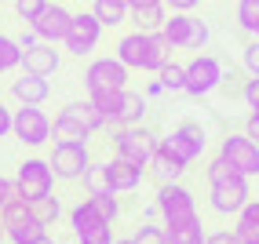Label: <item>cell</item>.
<instances>
[{
    "label": "cell",
    "mask_w": 259,
    "mask_h": 244,
    "mask_svg": "<svg viewBox=\"0 0 259 244\" xmlns=\"http://www.w3.org/2000/svg\"><path fill=\"white\" fill-rule=\"evenodd\" d=\"M204 175H208V204H212V212H215V215H237L241 208L252 201L248 175H237L234 168H227L219 153L208 161Z\"/></svg>",
    "instance_id": "1"
},
{
    "label": "cell",
    "mask_w": 259,
    "mask_h": 244,
    "mask_svg": "<svg viewBox=\"0 0 259 244\" xmlns=\"http://www.w3.org/2000/svg\"><path fill=\"white\" fill-rule=\"evenodd\" d=\"M117 59L124 62L132 73H157V69L171 59V44L164 40V33H143L132 29L117 40Z\"/></svg>",
    "instance_id": "2"
},
{
    "label": "cell",
    "mask_w": 259,
    "mask_h": 244,
    "mask_svg": "<svg viewBox=\"0 0 259 244\" xmlns=\"http://www.w3.org/2000/svg\"><path fill=\"white\" fill-rule=\"evenodd\" d=\"M110 128V120L95 110V102H66L51 120V138L55 142H88L92 135Z\"/></svg>",
    "instance_id": "3"
},
{
    "label": "cell",
    "mask_w": 259,
    "mask_h": 244,
    "mask_svg": "<svg viewBox=\"0 0 259 244\" xmlns=\"http://www.w3.org/2000/svg\"><path fill=\"white\" fill-rule=\"evenodd\" d=\"M161 33H164V40L171 47H183V51H204V44L212 40L208 22L197 19L194 11H171Z\"/></svg>",
    "instance_id": "4"
},
{
    "label": "cell",
    "mask_w": 259,
    "mask_h": 244,
    "mask_svg": "<svg viewBox=\"0 0 259 244\" xmlns=\"http://www.w3.org/2000/svg\"><path fill=\"white\" fill-rule=\"evenodd\" d=\"M223 84H227V66H223L215 55H197L186 62V84H183V91L190 99H204V95H212L219 91Z\"/></svg>",
    "instance_id": "5"
},
{
    "label": "cell",
    "mask_w": 259,
    "mask_h": 244,
    "mask_svg": "<svg viewBox=\"0 0 259 244\" xmlns=\"http://www.w3.org/2000/svg\"><path fill=\"white\" fill-rule=\"evenodd\" d=\"M161 135L150 131L146 124H128V128H113V157H128L135 164H150V157L157 153Z\"/></svg>",
    "instance_id": "6"
},
{
    "label": "cell",
    "mask_w": 259,
    "mask_h": 244,
    "mask_svg": "<svg viewBox=\"0 0 259 244\" xmlns=\"http://www.w3.org/2000/svg\"><path fill=\"white\" fill-rule=\"evenodd\" d=\"M132 80V69L120 62L117 55H102V59H92L84 66V88L88 95H99V91H124Z\"/></svg>",
    "instance_id": "7"
},
{
    "label": "cell",
    "mask_w": 259,
    "mask_h": 244,
    "mask_svg": "<svg viewBox=\"0 0 259 244\" xmlns=\"http://www.w3.org/2000/svg\"><path fill=\"white\" fill-rule=\"evenodd\" d=\"M153 208H157V215L164 219V226H176V222H190V219H197V197H194V189H186L183 182L157 186Z\"/></svg>",
    "instance_id": "8"
},
{
    "label": "cell",
    "mask_w": 259,
    "mask_h": 244,
    "mask_svg": "<svg viewBox=\"0 0 259 244\" xmlns=\"http://www.w3.org/2000/svg\"><path fill=\"white\" fill-rule=\"evenodd\" d=\"M0 226H4V237L11 244H29L40 233H48V226H40L37 219H33L29 201H22V197H11L4 208H0Z\"/></svg>",
    "instance_id": "9"
},
{
    "label": "cell",
    "mask_w": 259,
    "mask_h": 244,
    "mask_svg": "<svg viewBox=\"0 0 259 244\" xmlns=\"http://www.w3.org/2000/svg\"><path fill=\"white\" fill-rule=\"evenodd\" d=\"M15 189L22 201H40L48 193H55V171H51L48 157H26L15 175Z\"/></svg>",
    "instance_id": "10"
},
{
    "label": "cell",
    "mask_w": 259,
    "mask_h": 244,
    "mask_svg": "<svg viewBox=\"0 0 259 244\" xmlns=\"http://www.w3.org/2000/svg\"><path fill=\"white\" fill-rule=\"evenodd\" d=\"M48 164L55 171V179L80 182L84 171L92 168V150H88V142H55L48 153Z\"/></svg>",
    "instance_id": "11"
},
{
    "label": "cell",
    "mask_w": 259,
    "mask_h": 244,
    "mask_svg": "<svg viewBox=\"0 0 259 244\" xmlns=\"http://www.w3.org/2000/svg\"><path fill=\"white\" fill-rule=\"evenodd\" d=\"M161 146H164L171 157H179V161L190 168L194 161H201V153H204V146H208V138H204V128L197 124V120H179V124L161 138Z\"/></svg>",
    "instance_id": "12"
},
{
    "label": "cell",
    "mask_w": 259,
    "mask_h": 244,
    "mask_svg": "<svg viewBox=\"0 0 259 244\" xmlns=\"http://www.w3.org/2000/svg\"><path fill=\"white\" fill-rule=\"evenodd\" d=\"M219 157H223V164L234 168L237 175H248L255 179L259 175V142H252V138L241 131V135H223L219 138Z\"/></svg>",
    "instance_id": "13"
},
{
    "label": "cell",
    "mask_w": 259,
    "mask_h": 244,
    "mask_svg": "<svg viewBox=\"0 0 259 244\" xmlns=\"http://www.w3.org/2000/svg\"><path fill=\"white\" fill-rule=\"evenodd\" d=\"M102 33H106V26L95 19V11H73V22H70V33H66L62 47L70 51V55H77V59H88L99 47Z\"/></svg>",
    "instance_id": "14"
},
{
    "label": "cell",
    "mask_w": 259,
    "mask_h": 244,
    "mask_svg": "<svg viewBox=\"0 0 259 244\" xmlns=\"http://www.w3.org/2000/svg\"><path fill=\"white\" fill-rule=\"evenodd\" d=\"M11 135L19 138L22 146H48L51 142V117L40 106H19L11 117Z\"/></svg>",
    "instance_id": "15"
},
{
    "label": "cell",
    "mask_w": 259,
    "mask_h": 244,
    "mask_svg": "<svg viewBox=\"0 0 259 244\" xmlns=\"http://www.w3.org/2000/svg\"><path fill=\"white\" fill-rule=\"evenodd\" d=\"M70 22H73V11L66 8V4H51V0H48V8L40 11V19L33 22V29H37L40 40H48V44H62L66 33H70Z\"/></svg>",
    "instance_id": "16"
},
{
    "label": "cell",
    "mask_w": 259,
    "mask_h": 244,
    "mask_svg": "<svg viewBox=\"0 0 259 244\" xmlns=\"http://www.w3.org/2000/svg\"><path fill=\"white\" fill-rule=\"evenodd\" d=\"M59 66H62V51L59 44H33L29 51H22V73H33V77H51V73H59Z\"/></svg>",
    "instance_id": "17"
},
{
    "label": "cell",
    "mask_w": 259,
    "mask_h": 244,
    "mask_svg": "<svg viewBox=\"0 0 259 244\" xmlns=\"http://www.w3.org/2000/svg\"><path fill=\"white\" fill-rule=\"evenodd\" d=\"M51 95V84L48 77H33V73H19L11 80V99L19 106H44Z\"/></svg>",
    "instance_id": "18"
},
{
    "label": "cell",
    "mask_w": 259,
    "mask_h": 244,
    "mask_svg": "<svg viewBox=\"0 0 259 244\" xmlns=\"http://www.w3.org/2000/svg\"><path fill=\"white\" fill-rule=\"evenodd\" d=\"M106 171H110V186L117 189V193H132V189H139L146 168L128 161V157H113V161H106Z\"/></svg>",
    "instance_id": "19"
},
{
    "label": "cell",
    "mask_w": 259,
    "mask_h": 244,
    "mask_svg": "<svg viewBox=\"0 0 259 244\" xmlns=\"http://www.w3.org/2000/svg\"><path fill=\"white\" fill-rule=\"evenodd\" d=\"M146 110H150V99H146L143 91H132V88H124V91H120V106H117V113H113V120H110V128L143 124Z\"/></svg>",
    "instance_id": "20"
},
{
    "label": "cell",
    "mask_w": 259,
    "mask_h": 244,
    "mask_svg": "<svg viewBox=\"0 0 259 244\" xmlns=\"http://www.w3.org/2000/svg\"><path fill=\"white\" fill-rule=\"evenodd\" d=\"M183 171H186V164L179 161V157H171L164 146H157V153H153V157H150V164H146V175L157 182V186L179 182V179H183Z\"/></svg>",
    "instance_id": "21"
},
{
    "label": "cell",
    "mask_w": 259,
    "mask_h": 244,
    "mask_svg": "<svg viewBox=\"0 0 259 244\" xmlns=\"http://www.w3.org/2000/svg\"><path fill=\"white\" fill-rule=\"evenodd\" d=\"M234 233L241 244H259V201H248L241 212L234 215Z\"/></svg>",
    "instance_id": "22"
},
{
    "label": "cell",
    "mask_w": 259,
    "mask_h": 244,
    "mask_svg": "<svg viewBox=\"0 0 259 244\" xmlns=\"http://www.w3.org/2000/svg\"><path fill=\"white\" fill-rule=\"evenodd\" d=\"M92 11H95V19H99L102 26H106V29L124 26V22H128V15H132L128 0H95V4H92Z\"/></svg>",
    "instance_id": "23"
},
{
    "label": "cell",
    "mask_w": 259,
    "mask_h": 244,
    "mask_svg": "<svg viewBox=\"0 0 259 244\" xmlns=\"http://www.w3.org/2000/svg\"><path fill=\"white\" fill-rule=\"evenodd\" d=\"M164 237H168V244H204L208 240V230L201 226V219H190V222L164 226Z\"/></svg>",
    "instance_id": "24"
},
{
    "label": "cell",
    "mask_w": 259,
    "mask_h": 244,
    "mask_svg": "<svg viewBox=\"0 0 259 244\" xmlns=\"http://www.w3.org/2000/svg\"><path fill=\"white\" fill-rule=\"evenodd\" d=\"M128 22L135 29H143V33H161L164 22H168V8L164 4H153V8H135L128 15Z\"/></svg>",
    "instance_id": "25"
},
{
    "label": "cell",
    "mask_w": 259,
    "mask_h": 244,
    "mask_svg": "<svg viewBox=\"0 0 259 244\" xmlns=\"http://www.w3.org/2000/svg\"><path fill=\"white\" fill-rule=\"evenodd\" d=\"M84 189H88V197H102V193H117V189L110 186V171H106V164H95L92 161V168L84 171Z\"/></svg>",
    "instance_id": "26"
},
{
    "label": "cell",
    "mask_w": 259,
    "mask_h": 244,
    "mask_svg": "<svg viewBox=\"0 0 259 244\" xmlns=\"http://www.w3.org/2000/svg\"><path fill=\"white\" fill-rule=\"evenodd\" d=\"M29 212H33V219H37L40 226H55L59 215H62V201L55 193H48L40 201H29Z\"/></svg>",
    "instance_id": "27"
},
{
    "label": "cell",
    "mask_w": 259,
    "mask_h": 244,
    "mask_svg": "<svg viewBox=\"0 0 259 244\" xmlns=\"http://www.w3.org/2000/svg\"><path fill=\"white\" fill-rule=\"evenodd\" d=\"M22 66V47L15 37H8V33H0V77L15 73V69Z\"/></svg>",
    "instance_id": "28"
},
{
    "label": "cell",
    "mask_w": 259,
    "mask_h": 244,
    "mask_svg": "<svg viewBox=\"0 0 259 244\" xmlns=\"http://www.w3.org/2000/svg\"><path fill=\"white\" fill-rule=\"evenodd\" d=\"M234 19H237V29L241 33L255 37V33H259V0H237Z\"/></svg>",
    "instance_id": "29"
},
{
    "label": "cell",
    "mask_w": 259,
    "mask_h": 244,
    "mask_svg": "<svg viewBox=\"0 0 259 244\" xmlns=\"http://www.w3.org/2000/svg\"><path fill=\"white\" fill-rule=\"evenodd\" d=\"M157 80H161V88H164V91H171V95L183 91V84H186V66L168 59V62L157 69Z\"/></svg>",
    "instance_id": "30"
},
{
    "label": "cell",
    "mask_w": 259,
    "mask_h": 244,
    "mask_svg": "<svg viewBox=\"0 0 259 244\" xmlns=\"http://www.w3.org/2000/svg\"><path fill=\"white\" fill-rule=\"evenodd\" d=\"M77 237V244H113L117 237H113V222H99V226H92V230H80V233H73Z\"/></svg>",
    "instance_id": "31"
},
{
    "label": "cell",
    "mask_w": 259,
    "mask_h": 244,
    "mask_svg": "<svg viewBox=\"0 0 259 244\" xmlns=\"http://www.w3.org/2000/svg\"><path fill=\"white\" fill-rule=\"evenodd\" d=\"M11 8H15V15H19L26 26H33L40 19V11L48 8V0H11Z\"/></svg>",
    "instance_id": "32"
},
{
    "label": "cell",
    "mask_w": 259,
    "mask_h": 244,
    "mask_svg": "<svg viewBox=\"0 0 259 244\" xmlns=\"http://www.w3.org/2000/svg\"><path fill=\"white\" fill-rule=\"evenodd\" d=\"M92 204H95V212L106 219V222H117V215H120V201H117V193H102V197H88Z\"/></svg>",
    "instance_id": "33"
},
{
    "label": "cell",
    "mask_w": 259,
    "mask_h": 244,
    "mask_svg": "<svg viewBox=\"0 0 259 244\" xmlns=\"http://www.w3.org/2000/svg\"><path fill=\"white\" fill-rule=\"evenodd\" d=\"M135 237V244H168V237H164V226H153V222H143L139 230L132 233Z\"/></svg>",
    "instance_id": "34"
},
{
    "label": "cell",
    "mask_w": 259,
    "mask_h": 244,
    "mask_svg": "<svg viewBox=\"0 0 259 244\" xmlns=\"http://www.w3.org/2000/svg\"><path fill=\"white\" fill-rule=\"evenodd\" d=\"M241 62H245L248 77H259V37H252L245 44V51H241Z\"/></svg>",
    "instance_id": "35"
},
{
    "label": "cell",
    "mask_w": 259,
    "mask_h": 244,
    "mask_svg": "<svg viewBox=\"0 0 259 244\" xmlns=\"http://www.w3.org/2000/svg\"><path fill=\"white\" fill-rule=\"evenodd\" d=\"M241 99H245V106H248V110L259 106V77H248L245 84H241Z\"/></svg>",
    "instance_id": "36"
},
{
    "label": "cell",
    "mask_w": 259,
    "mask_h": 244,
    "mask_svg": "<svg viewBox=\"0 0 259 244\" xmlns=\"http://www.w3.org/2000/svg\"><path fill=\"white\" fill-rule=\"evenodd\" d=\"M15 40H19V47H22V51H29L33 44H40V37H37V29H33V26H26V29H22Z\"/></svg>",
    "instance_id": "37"
},
{
    "label": "cell",
    "mask_w": 259,
    "mask_h": 244,
    "mask_svg": "<svg viewBox=\"0 0 259 244\" xmlns=\"http://www.w3.org/2000/svg\"><path fill=\"white\" fill-rule=\"evenodd\" d=\"M11 197H19V189H15V179H4V175H0V208H4Z\"/></svg>",
    "instance_id": "38"
},
{
    "label": "cell",
    "mask_w": 259,
    "mask_h": 244,
    "mask_svg": "<svg viewBox=\"0 0 259 244\" xmlns=\"http://www.w3.org/2000/svg\"><path fill=\"white\" fill-rule=\"evenodd\" d=\"M11 117H15V110H8L4 102H0V138L11 135Z\"/></svg>",
    "instance_id": "39"
},
{
    "label": "cell",
    "mask_w": 259,
    "mask_h": 244,
    "mask_svg": "<svg viewBox=\"0 0 259 244\" xmlns=\"http://www.w3.org/2000/svg\"><path fill=\"white\" fill-rule=\"evenodd\" d=\"M197 4L201 0H164V8H171V11H197Z\"/></svg>",
    "instance_id": "40"
},
{
    "label": "cell",
    "mask_w": 259,
    "mask_h": 244,
    "mask_svg": "<svg viewBox=\"0 0 259 244\" xmlns=\"http://www.w3.org/2000/svg\"><path fill=\"white\" fill-rule=\"evenodd\" d=\"M245 135L252 138V142H259V113H248V120H245Z\"/></svg>",
    "instance_id": "41"
},
{
    "label": "cell",
    "mask_w": 259,
    "mask_h": 244,
    "mask_svg": "<svg viewBox=\"0 0 259 244\" xmlns=\"http://www.w3.org/2000/svg\"><path fill=\"white\" fill-rule=\"evenodd\" d=\"M157 95H164L161 80H150V84H146V99H157Z\"/></svg>",
    "instance_id": "42"
},
{
    "label": "cell",
    "mask_w": 259,
    "mask_h": 244,
    "mask_svg": "<svg viewBox=\"0 0 259 244\" xmlns=\"http://www.w3.org/2000/svg\"><path fill=\"white\" fill-rule=\"evenodd\" d=\"M153 4H164V0H128L132 11H135V8H153Z\"/></svg>",
    "instance_id": "43"
},
{
    "label": "cell",
    "mask_w": 259,
    "mask_h": 244,
    "mask_svg": "<svg viewBox=\"0 0 259 244\" xmlns=\"http://www.w3.org/2000/svg\"><path fill=\"white\" fill-rule=\"evenodd\" d=\"M29 244H55V237H48V233H40L37 240H29Z\"/></svg>",
    "instance_id": "44"
},
{
    "label": "cell",
    "mask_w": 259,
    "mask_h": 244,
    "mask_svg": "<svg viewBox=\"0 0 259 244\" xmlns=\"http://www.w3.org/2000/svg\"><path fill=\"white\" fill-rule=\"evenodd\" d=\"M113 244H135V237H117Z\"/></svg>",
    "instance_id": "45"
},
{
    "label": "cell",
    "mask_w": 259,
    "mask_h": 244,
    "mask_svg": "<svg viewBox=\"0 0 259 244\" xmlns=\"http://www.w3.org/2000/svg\"><path fill=\"white\" fill-rule=\"evenodd\" d=\"M0 240H8V237H4V226H0Z\"/></svg>",
    "instance_id": "46"
},
{
    "label": "cell",
    "mask_w": 259,
    "mask_h": 244,
    "mask_svg": "<svg viewBox=\"0 0 259 244\" xmlns=\"http://www.w3.org/2000/svg\"><path fill=\"white\" fill-rule=\"evenodd\" d=\"M0 4H11V0H0Z\"/></svg>",
    "instance_id": "47"
},
{
    "label": "cell",
    "mask_w": 259,
    "mask_h": 244,
    "mask_svg": "<svg viewBox=\"0 0 259 244\" xmlns=\"http://www.w3.org/2000/svg\"><path fill=\"white\" fill-rule=\"evenodd\" d=\"M252 113H259V106H255V110H252Z\"/></svg>",
    "instance_id": "48"
},
{
    "label": "cell",
    "mask_w": 259,
    "mask_h": 244,
    "mask_svg": "<svg viewBox=\"0 0 259 244\" xmlns=\"http://www.w3.org/2000/svg\"><path fill=\"white\" fill-rule=\"evenodd\" d=\"M255 37H259V33H255Z\"/></svg>",
    "instance_id": "49"
}]
</instances>
